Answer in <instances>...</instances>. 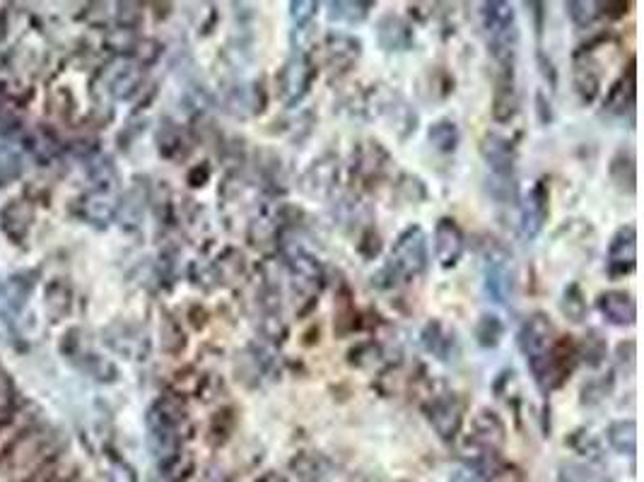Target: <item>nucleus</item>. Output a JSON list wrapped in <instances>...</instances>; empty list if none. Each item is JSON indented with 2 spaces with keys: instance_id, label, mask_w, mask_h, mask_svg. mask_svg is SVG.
Segmentation results:
<instances>
[{
  "instance_id": "1",
  "label": "nucleus",
  "mask_w": 644,
  "mask_h": 482,
  "mask_svg": "<svg viewBox=\"0 0 644 482\" xmlns=\"http://www.w3.org/2000/svg\"><path fill=\"white\" fill-rule=\"evenodd\" d=\"M427 263H430V254H427V234L423 227L413 225L403 229L394 241V249H391L389 263L382 270L384 275H389L391 280H411L420 278V275L427 270Z\"/></svg>"
},
{
  "instance_id": "2",
  "label": "nucleus",
  "mask_w": 644,
  "mask_h": 482,
  "mask_svg": "<svg viewBox=\"0 0 644 482\" xmlns=\"http://www.w3.org/2000/svg\"><path fill=\"white\" fill-rule=\"evenodd\" d=\"M480 258L485 268V292L493 302L509 307L514 297L512 251L502 241L488 237L480 241Z\"/></svg>"
},
{
  "instance_id": "3",
  "label": "nucleus",
  "mask_w": 644,
  "mask_h": 482,
  "mask_svg": "<svg viewBox=\"0 0 644 482\" xmlns=\"http://www.w3.org/2000/svg\"><path fill=\"white\" fill-rule=\"evenodd\" d=\"M312 80H314L312 61H309V56L304 54V51H295V54L285 61V66L278 75L280 99L285 102V107H297V104L307 97Z\"/></svg>"
},
{
  "instance_id": "4",
  "label": "nucleus",
  "mask_w": 644,
  "mask_h": 482,
  "mask_svg": "<svg viewBox=\"0 0 644 482\" xmlns=\"http://www.w3.org/2000/svg\"><path fill=\"white\" fill-rule=\"evenodd\" d=\"M519 350L524 352L526 362H534L546 357L555 345V328L553 321L548 319L546 314H531L529 319L521 323L519 335H517Z\"/></svg>"
},
{
  "instance_id": "5",
  "label": "nucleus",
  "mask_w": 644,
  "mask_h": 482,
  "mask_svg": "<svg viewBox=\"0 0 644 482\" xmlns=\"http://www.w3.org/2000/svg\"><path fill=\"white\" fill-rule=\"evenodd\" d=\"M427 420L439 439L444 442H452L456 434L461 432V425H464V403L459 401L456 393H442V396H435L425 408Z\"/></svg>"
},
{
  "instance_id": "6",
  "label": "nucleus",
  "mask_w": 644,
  "mask_h": 482,
  "mask_svg": "<svg viewBox=\"0 0 644 482\" xmlns=\"http://www.w3.org/2000/svg\"><path fill=\"white\" fill-rule=\"evenodd\" d=\"M637 266V229L635 225L620 227L613 234L611 244H608V273L613 278L618 275H628Z\"/></svg>"
},
{
  "instance_id": "7",
  "label": "nucleus",
  "mask_w": 644,
  "mask_h": 482,
  "mask_svg": "<svg viewBox=\"0 0 644 482\" xmlns=\"http://www.w3.org/2000/svg\"><path fill=\"white\" fill-rule=\"evenodd\" d=\"M466 249L464 232L454 217H442L435 225V258L442 268H454Z\"/></svg>"
},
{
  "instance_id": "8",
  "label": "nucleus",
  "mask_w": 644,
  "mask_h": 482,
  "mask_svg": "<svg viewBox=\"0 0 644 482\" xmlns=\"http://www.w3.org/2000/svg\"><path fill=\"white\" fill-rule=\"evenodd\" d=\"M338 184V157L321 155L302 174V191L312 198H329Z\"/></svg>"
},
{
  "instance_id": "9",
  "label": "nucleus",
  "mask_w": 644,
  "mask_h": 482,
  "mask_svg": "<svg viewBox=\"0 0 644 482\" xmlns=\"http://www.w3.org/2000/svg\"><path fill=\"white\" fill-rule=\"evenodd\" d=\"M379 111L389 121L391 131L398 135V140H408L418 131V114L401 94H384V99H379Z\"/></svg>"
},
{
  "instance_id": "10",
  "label": "nucleus",
  "mask_w": 644,
  "mask_h": 482,
  "mask_svg": "<svg viewBox=\"0 0 644 482\" xmlns=\"http://www.w3.org/2000/svg\"><path fill=\"white\" fill-rule=\"evenodd\" d=\"M480 155L488 164L490 174L500 176V179H514V148L507 138L488 133L480 140Z\"/></svg>"
},
{
  "instance_id": "11",
  "label": "nucleus",
  "mask_w": 644,
  "mask_h": 482,
  "mask_svg": "<svg viewBox=\"0 0 644 482\" xmlns=\"http://www.w3.org/2000/svg\"><path fill=\"white\" fill-rule=\"evenodd\" d=\"M596 309L611 326L625 328L637 321V302L630 292L625 290H608L596 299Z\"/></svg>"
},
{
  "instance_id": "12",
  "label": "nucleus",
  "mask_w": 644,
  "mask_h": 482,
  "mask_svg": "<svg viewBox=\"0 0 644 482\" xmlns=\"http://www.w3.org/2000/svg\"><path fill=\"white\" fill-rule=\"evenodd\" d=\"M263 107H266V94H263L259 82L234 85L225 94V109L237 119H249V116L261 114Z\"/></svg>"
},
{
  "instance_id": "13",
  "label": "nucleus",
  "mask_w": 644,
  "mask_h": 482,
  "mask_svg": "<svg viewBox=\"0 0 644 482\" xmlns=\"http://www.w3.org/2000/svg\"><path fill=\"white\" fill-rule=\"evenodd\" d=\"M377 44L382 46L389 54H398V51H411L415 44L413 27L403 20L401 15H384L377 22Z\"/></svg>"
},
{
  "instance_id": "14",
  "label": "nucleus",
  "mask_w": 644,
  "mask_h": 482,
  "mask_svg": "<svg viewBox=\"0 0 644 482\" xmlns=\"http://www.w3.org/2000/svg\"><path fill=\"white\" fill-rule=\"evenodd\" d=\"M546 217H548V188H546V181H538V184L529 191V196H526L524 205H521V229H524L526 237L534 239L543 229V225H546Z\"/></svg>"
},
{
  "instance_id": "15",
  "label": "nucleus",
  "mask_w": 644,
  "mask_h": 482,
  "mask_svg": "<svg viewBox=\"0 0 644 482\" xmlns=\"http://www.w3.org/2000/svg\"><path fill=\"white\" fill-rule=\"evenodd\" d=\"M507 429L505 422L497 417L493 410H480V413L473 417V437L471 442L483 446V449L500 451L505 446Z\"/></svg>"
},
{
  "instance_id": "16",
  "label": "nucleus",
  "mask_w": 644,
  "mask_h": 482,
  "mask_svg": "<svg viewBox=\"0 0 644 482\" xmlns=\"http://www.w3.org/2000/svg\"><path fill=\"white\" fill-rule=\"evenodd\" d=\"M283 261L300 285H316L321 280V263L300 244H285Z\"/></svg>"
},
{
  "instance_id": "17",
  "label": "nucleus",
  "mask_w": 644,
  "mask_h": 482,
  "mask_svg": "<svg viewBox=\"0 0 644 482\" xmlns=\"http://www.w3.org/2000/svg\"><path fill=\"white\" fill-rule=\"evenodd\" d=\"M326 58L333 70H348L362 56V41L345 32H331L326 37Z\"/></svg>"
},
{
  "instance_id": "18",
  "label": "nucleus",
  "mask_w": 644,
  "mask_h": 482,
  "mask_svg": "<svg viewBox=\"0 0 644 482\" xmlns=\"http://www.w3.org/2000/svg\"><path fill=\"white\" fill-rule=\"evenodd\" d=\"M140 82H143V70H140L138 63L119 61L107 70V90L116 99L133 97L138 92Z\"/></svg>"
},
{
  "instance_id": "19",
  "label": "nucleus",
  "mask_w": 644,
  "mask_h": 482,
  "mask_svg": "<svg viewBox=\"0 0 644 482\" xmlns=\"http://www.w3.org/2000/svg\"><path fill=\"white\" fill-rule=\"evenodd\" d=\"M519 109L517 87H514V70H502V75L497 78L495 97H493V119L497 123H507L514 119Z\"/></svg>"
},
{
  "instance_id": "20",
  "label": "nucleus",
  "mask_w": 644,
  "mask_h": 482,
  "mask_svg": "<svg viewBox=\"0 0 644 482\" xmlns=\"http://www.w3.org/2000/svg\"><path fill=\"white\" fill-rule=\"evenodd\" d=\"M608 174H611V181L616 184L618 191L632 196L637 191V162L632 150H618L611 157V164H608Z\"/></svg>"
},
{
  "instance_id": "21",
  "label": "nucleus",
  "mask_w": 644,
  "mask_h": 482,
  "mask_svg": "<svg viewBox=\"0 0 644 482\" xmlns=\"http://www.w3.org/2000/svg\"><path fill=\"white\" fill-rule=\"evenodd\" d=\"M423 345L430 355H435L439 362L454 360V348L456 338L454 333H449L447 328L442 326V321H430L423 328Z\"/></svg>"
},
{
  "instance_id": "22",
  "label": "nucleus",
  "mask_w": 644,
  "mask_h": 482,
  "mask_svg": "<svg viewBox=\"0 0 644 482\" xmlns=\"http://www.w3.org/2000/svg\"><path fill=\"white\" fill-rule=\"evenodd\" d=\"M575 90L582 99V104H591L601 92V73L599 66L589 58L575 61Z\"/></svg>"
},
{
  "instance_id": "23",
  "label": "nucleus",
  "mask_w": 644,
  "mask_h": 482,
  "mask_svg": "<svg viewBox=\"0 0 644 482\" xmlns=\"http://www.w3.org/2000/svg\"><path fill=\"white\" fill-rule=\"evenodd\" d=\"M0 225H3L10 239L20 241L27 234L29 225H32V208L25 201H10L3 208V215H0Z\"/></svg>"
},
{
  "instance_id": "24",
  "label": "nucleus",
  "mask_w": 644,
  "mask_h": 482,
  "mask_svg": "<svg viewBox=\"0 0 644 482\" xmlns=\"http://www.w3.org/2000/svg\"><path fill=\"white\" fill-rule=\"evenodd\" d=\"M608 444L620 456H635L637 451V422L635 420H616L608 425Z\"/></svg>"
},
{
  "instance_id": "25",
  "label": "nucleus",
  "mask_w": 644,
  "mask_h": 482,
  "mask_svg": "<svg viewBox=\"0 0 644 482\" xmlns=\"http://www.w3.org/2000/svg\"><path fill=\"white\" fill-rule=\"evenodd\" d=\"M632 109H635V58L630 61L628 82L620 80L611 90V94H608V102H606V111H611V114H618V116H625V111H632Z\"/></svg>"
},
{
  "instance_id": "26",
  "label": "nucleus",
  "mask_w": 644,
  "mask_h": 482,
  "mask_svg": "<svg viewBox=\"0 0 644 482\" xmlns=\"http://www.w3.org/2000/svg\"><path fill=\"white\" fill-rule=\"evenodd\" d=\"M427 140H430V145L435 148L437 152H444V155H449V152H456L461 143V133H459V126L452 119H439L432 123L430 128H427Z\"/></svg>"
},
{
  "instance_id": "27",
  "label": "nucleus",
  "mask_w": 644,
  "mask_h": 482,
  "mask_svg": "<svg viewBox=\"0 0 644 482\" xmlns=\"http://www.w3.org/2000/svg\"><path fill=\"white\" fill-rule=\"evenodd\" d=\"M374 3H362V0H338L329 3V20L345 22V25H360L370 17Z\"/></svg>"
},
{
  "instance_id": "28",
  "label": "nucleus",
  "mask_w": 644,
  "mask_h": 482,
  "mask_svg": "<svg viewBox=\"0 0 644 482\" xmlns=\"http://www.w3.org/2000/svg\"><path fill=\"white\" fill-rule=\"evenodd\" d=\"M505 338V321L497 314H483L476 323V343L480 348L493 350Z\"/></svg>"
},
{
  "instance_id": "29",
  "label": "nucleus",
  "mask_w": 644,
  "mask_h": 482,
  "mask_svg": "<svg viewBox=\"0 0 644 482\" xmlns=\"http://www.w3.org/2000/svg\"><path fill=\"white\" fill-rule=\"evenodd\" d=\"M562 314L567 316V321L572 323H582L587 319V297H584L582 287L577 282H570L562 292V302H560Z\"/></svg>"
},
{
  "instance_id": "30",
  "label": "nucleus",
  "mask_w": 644,
  "mask_h": 482,
  "mask_svg": "<svg viewBox=\"0 0 644 482\" xmlns=\"http://www.w3.org/2000/svg\"><path fill=\"white\" fill-rule=\"evenodd\" d=\"M83 213L90 222H99V225H107V222L114 220L116 205L111 203L107 193H95V196H87L83 203Z\"/></svg>"
},
{
  "instance_id": "31",
  "label": "nucleus",
  "mask_w": 644,
  "mask_h": 482,
  "mask_svg": "<svg viewBox=\"0 0 644 482\" xmlns=\"http://www.w3.org/2000/svg\"><path fill=\"white\" fill-rule=\"evenodd\" d=\"M22 155L17 148L10 145H0V186L13 184L22 176Z\"/></svg>"
},
{
  "instance_id": "32",
  "label": "nucleus",
  "mask_w": 644,
  "mask_h": 482,
  "mask_svg": "<svg viewBox=\"0 0 644 482\" xmlns=\"http://www.w3.org/2000/svg\"><path fill=\"white\" fill-rule=\"evenodd\" d=\"M157 145H160V155L169 157V160H174V157L184 155V135L174 123H165V126L160 128V133H157Z\"/></svg>"
},
{
  "instance_id": "33",
  "label": "nucleus",
  "mask_w": 644,
  "mask_h": 482,
  "mask_svg": "<svg viewBox=\"0 0 644 482\" xmlns=\"http://www.w3.org/2000/svg\"><path fill=\"white\" fill-rule=\"evenodd\" d=\"M558 482H611L601 470L584 466V463H562Z\"/></svg>"
},
{
  "instance_id": "34",
  "label": "nucleus",
  "mask_w": 644,
  "mask_h": 482,
  "mask_svg": "<svg viewBox=\"0 0 644 482\" xmlns=\"http://www.w3.org/2000/svg\"><path fill=\"white\" fill-rule=\"evenodd\" d=\"M386 164H389V155H386V150L382 148L379 143H367V150L365 155H362V174L367 176V179H379L386 172Z\"/></svg>"
},
{
  "instance_id": "35",
  "label": "nucleus",
  "mask_w": 644,
  "mask_h": 482,
  "mask_svg": "<svg viewBox=\"0 0 644 482\" xmlns=\"http://www.w3.org/2000/svg\"><path fill=\"white\" fill-rule=\"evenodd\" d=\"M46 311H49L51 319H61L63 314L70 309V292L63 282H51L46 287Z\"/></svg>"
},
{
  "instance_id": "36",
  "label": "nucleus",
  "mask_w": 644,
  "mask_h": 482,
  "mask_svg": "<svg viewBox=\"0 0 644 482\" xmlns=\"http://www.w3.org/2000/svg\"><path fill=\"white\" fill-rule=\"evenodd\" d=\"M565 10L567 15H570V20L575 22V27L579 29L591 27L601 17L599 3H575V0H572V3H565Z\"/></svg>"
},
{
  "instance_id": "37",
  "label": "nucleus",
  "mask_w": 644,
  "mask_h": 482,
  "mask_svg": "<svg viewBox=\"0 0 644 482\" xmlns=\"http://www.w3.org/2000/svg\"><path fill=\"white\" fill-rule=\"evenodd\" d=\"M292 468H295V473L300 475L304 482H319L324 478V461H321L319 456L314 454H300L292 461Z\"/></svg>"
},
{
  "instance_id": "38",
  "label": "nucleus",
  "mask_w": 644,
  "mask_h": 482,
  "mask_svg": "<svg viewBox=\"0 0 644 482\" xmlns=\"http://www.w3.org/2000/svg\"><path fill=\"white\" fill-rule=\"evenodd\" d=\"M90 179L95 181L99 193H107L109 188L116 184L119 174H116V167L111 164V160H107V157H99V160L90 167Z\"/></svg>"
},
{
  "instance_id": "39",
  "label": "nucleus",
  "mask_w": 644,
  "mask_h": 482,
  "mask_svg": "<svg viewBox=\"0 0 644 482\" xmlns=\"http://www.w3.org/2000/svg\"><path fill=\"white\" fill-rule=\"evenodd\" d=\"M488 191H490V196H493L495 201L502 203V205L517 203V198H519V191H517V184H514V179H500V176H490Z\"/></svg>"
},
{
  "instance_id": "40",
  "label": "nucleus",
  "mask_w": 644,
  "mask_h": 482,
  "mask_svg": "<svg viewBox=\"0 0 644 482\" xmlns=\"http://www.w3.org/2000/svg\"><path fill=\"white\" fill-rule=\"evenodd\" d=\"M579 355L584 357V362L589 364V367H599L603 362V357H606V343H603V338L596 331H591L587 338H584L582 343V352Z\"/></svg>"
},
{
  "instance_id": "41",
  "label": "nucleus",
  "mask_w": 644,
  "mask_h": 482,
  "mask_svg": "<svg viewBox=\"0 0 644 482\" xmlns=\"http://www.w3.org/2000/svg\"><path fill=\"white\" fill-rule=\"evenodd\" d=\"M184 345V331H181L172 319H165V323H162V348H165L169 355H177V352L184 350Z\"/></svg>"
},
{
  "instance_id": "42",
  "label": "nucleus",
  "mask_w": 644,
  "mask_h": 482,
  "mask_svg": "<svg viewBox=\"0 0 644 482\" xmlns=\"http://www.w3.org/2000/svg\"><path fill=\"white\" fill-rule=\"evenodd\" d=\"M215 270H218L220 280H237L244 270V258L242 254H237V251H227L225 256L218 258Z\"/></svg>"
},
{
  "instance_id": "43",
  "label": "nucleus",
  "mask_w": 644,
  "mask_h": 482,
  "mask_svg": "<svg viewBox=\"0 0 644 482\" xmlns=\"http://www.w3.org/2000/svg\"><path fill=\"white\" fill-rule=\"evenodd\" d=\"M613 391V376L608 374V379H594L589 381L587 386L582 389V403L587 405H594L603 401V398H608V393Z\"/></svg>"
},
{
  "instance_id": "44",
  "label": "nucleus",
  "mask_w": 644,
  "mask_h": 482,
  "mask_svg": "<svg viewBox=\"0 0 644 482\" xmlns=\"http://www.w3.org/2000/svg\"><path fill=\"white\" fill-rule=\"evenodd\" d=\"M316 10H319V3H314V0H292L290 17L295 22V27H307L316 17Z\"/></svg>"
},
{
  "instance_id": "45",
  "label": "nucleus",
  "mask_w": 644,
  "mask_h": 482,
  "mask_svg": "<svg viewBox=\"0 0 644 482\" xmlns=\"http://www.w3.org/2000/svg\"><path fill=\"white\" fill-rule=\"evenodd\" d=\"M119 213H121V220L131 222V225L133 222H138L140 217H143V196H140V193H136V191L128 193V196L124 198V203H121Z\"/></svg>"
},
{
  "instance_id": "46",
  "label": "nucleus",
  "mask_w": 644,
  "mask_h": 482,
  "mask_svg": "<svg viewBox=\"0 0 644 482\" xmlns=\"http://www.w3.org/2000/svg\"><path fill=\"white\" fill-rule=\"evenodd\" d=\"M140 5L136 3H121L119 10H116V22H119L124 29H133L140 22Z\"/></svg>"
},
{
  "instance_id": "47",
  "label": "nucleus",
  "mask_w": 644,
  "mask_h": 482,
  "mask_svg": "<svg viewBox=\"0 0 644 482\" xmlns=\"http://www.w3.org/2000/svg\"><path fill=\"white\" fill-rule=\"evenodd\" d=\"M536 116L541 126L553 123V107H550V99L543 92H536Z\"/></svg>"
},
{
  "instance_id": "48",
  "label": "nucleus",
  "mask_w": 644,
  "mask_h": 482,
  "mask_svg": "<svg viewBox=\"0 0 644 482\" xmlns=\"http://www.w3.org/2000/svg\"><path fill=\"white\" fill-rule=\"evenodd\" d=\"M538 68H541V75L546 80H550V87H555V82H558V73H555V66H553V61H550V58H546V54H543V51H538Z\"/></svg>"
},
{
  "instance_id": "49",
  "label": "nucleus",
  "mask_w": 644,
  "mask_h": 482,
  "mask_svg": "<svg viewBox=\"0 0 644 482\" xmlns=\"http://www.w3.org/2000/svg\"><path fill=\"white\" fill-rule=\"evenodd\" d=\"M449 482H488V480H485L480 473H476V470H473V468L461 466L459 470H454L452 478H449Z\"/></svg>"
},
{
  "instance_id": "50",
  "label": "nucleus",
  "mask_w": 644,
  "mask_h": 482,
  "mask_svg": "<svg viewBox=\"0 0 644 482\" xmlns=\"http://www.w3.org/2000/svg\"><path fill=\"white\" fill-rule=\"evenodd\" d=\"M526 8H531V13H534V17H536V34L541 37V34H543V8H546V5H543V3H526Z\"/></svg>"
}]
</instances>
